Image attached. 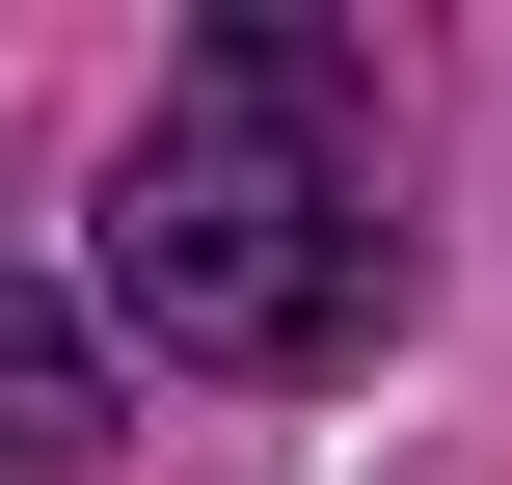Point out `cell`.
<instances>
[{
    "label": "cell",
    "instance_id": "cell-1",
    "mask_svg": "<svg viewBox=\"0 0 512 485\" xmlns=\"http://www.w3.org/2000/svg\"><path fill=\"white\" fill-rule=\"evenodd\" d=\"M108 297L162 324V378H351L405 324V216H378V54L243 0L162 54L135 162H108Z\"/></svg>",
    "mask_w": 512,
    "mask_h": 485
},
{
    "label": "cell",
    "instance_id": "cell-2",
    "mask_svg": "<svg viewBox=\"0 0 512 485\" xmlns=\"http://www.w3.org/2000/svg\"><path fill=\"white\" fill-rule=\"evenodd\" d=\"M54 459H108V351L54 270H0V485H54Z\"/></svg>",
    "mask_w": 512,
    "mask_h": 485
}]
</instances>
